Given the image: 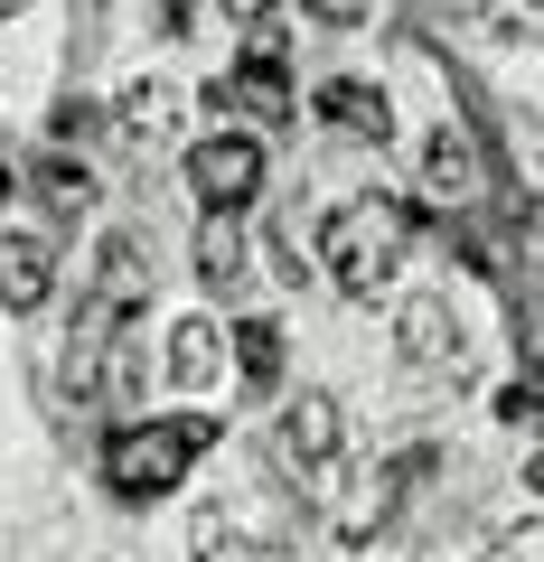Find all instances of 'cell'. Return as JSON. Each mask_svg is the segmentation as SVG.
Returning a JSON list of instances; mask_svg holds the SVG:
<instances>
[{"mask_svg":"<svg viewBox=\"0 0 544 562\" xmlns=\"http://www.w3.org/2000/svg\"><path fill=\"white\" fill-rule=\"evenodd\" d=\"M273 254H282V281L301 291V281H310V225H301V206H282V216H273Z\"/></svg>","mask_w":544,"mask_h":562,"instance_id":"obj_17","label":"cell"},{"mask_svg":"<svg viewBox=\"0 0 544 562\" xmlns=\"http://www.w3.org/2000/svg\"><path fill=\"white\" fill-rule=\"evenodd\" d=\"M188 553L198 562H282V535H263L244 506H198L188 516Z\"/></svg>","mask_w":544,"mask_h":562,"instance_id":"obj_6","label":"cell"},{"mask_svg":"<svg viewBox=\"0 0 544 562\" xmlns=\"http://www.w3.org/2000/svg\"><path fill=\"white\" fill-rule=\"evenodd\" d=\"M188 188H198L207 216H235V206L263 198V140L254 132H217L188 150Z\"/></svg>","mask_w":544,"mask_h":562,"instance_id":"obj_4","label":"cell"},{"mask_svg":"<svg viewBox=\"0 0 544 562\" xmlns=\"http://www.w3.org/2000/svg\"><path fill=\"white\" fill-rule=\"evenodd\" d=\"M451 10H488V0H451Z\"/></svg>","mask_w":544,"mask_h":562,"instance_id":"obj_23","label":"cell"},{"mask_svg":"<svg viewBox=\"0 0 544 562\" xmlns=\"http://www.w3.org/2000/svg\"><path fill=\"white\" fill-rule=\"evenodd\" d=\"M525 479H535V487H544V450H535V460H525Z\"/></svg>","mask_w":544,"mask_h":562,"instance_id":"obj_22","label":"cell"},{"mask_svg":"<svg viewBox=\"0 0 544 562\" xmlns=\"http://www.w3.org/2000/svg\"><path fill=\"white\" fill-rule=\"evenodd\" d=\"M198 281H207V291H244V235H235V216H207L198 225Z\"/></svg>","mask_w":544,"mask_h":562,"instance_id":"obj_14","label":"cell"},{"mask_svg":"<svg viewBox=\"0 0 544 562\" xmlns=\"http://www.w3.org/2000/svg\"><path fill=\"white\" fill-rule=\"evenodd\" d=\"M207 103H217V113H254V122H291V113H301V103H291V47L263 29V38L244 47L235 76L207 85Z\"/></svg>","mask_w":544,"mask_h":562,"instance_id":"obj_5","label":"cell"},{"mask_svg":"<svg viewBox=\"0 0 544 562\" xmlns=\"http://www.w3.org/2000/svg\"><path fill=\"white\" fill-rule=\"evenodd\" d=\"M38 198H47V216H57V225H76L85 206H95V179H85L76 160H47L38 169Z\"/></svg>","mask_w":544,"mask_h":562,"instance_id":"obj_16","label":"cell"},{"mask_svg":"<svg viewBox=\"0 0 544 562\" xmlns=\"http://www.w3.org/2000/svg\"><path fill=\"white\" fill-rule=\"evenodd\" d=\"M57 291V254L38 235H0V310H47Z\"/></svg>","mask_w":544,"mask_h":562,"instance_id":"obj_10","label":"cell"},{"mask_svg":"<svg viewBox=\"0 0 544 562\" xmlns=\"http://www.w3.org/2000/svg\"><path fill=\"white\" fill-rule=\"evenodd\" d=\"M10 10H20V0H0V20H10Z\"/></svg>","mask_w":544,"mask_h":562,"instance_id":"obj_24","label":"cell"},{"mask_svg":"<svg viewBox=\"0 0 544 562\" xmlns=\"http://www.w3.org/2000/svg\"><path fill=\"white\" fill-rule=\"evenodd\" d=\"M320 122L338 140H376V150L395 140V103H385V85H366V76H329L320 85Z\"/></svg>","mask_w":544,"mask_h":562,"instance_id":"obj_7","label":"cell"},{"mask_svg":"<svg viewBox=\"0 0 544 562\" xmlns=\"http://www.w3.org/2000/svg\"><path fill=\"white\" fill-rule=\"evenodd\" d=\"M217 10H225V20H244V29H263L273 10H282V0H217Z\"/></svg>","mask_w":544,"mask_h":562,"instance_id":"obj_19","label":"cell"},{"mask_svg":"<svg viewBox=\"0 0 544 562\" xmlns=\"http://www.w3.org/2000/svg\"><path fill=\"white\" fill-rule=\"evenodd\" d=\"M273 469H282L301 497H338L347 487V413H338V394L282 403V422H273Z\"/></svg>","mask_w":544,"mask_h":562,"instance_id":"obj_3","label":"cell"},{"mask_svg":"<svg viewBox=\"0 0 544 562\" xmlns=\"http://www.w3.org/2000/svg\"><path fill=\"white\" fill-rule=\"evenodd\" d=\"M498 422H544V384H507V394H498Z\"/></svg>","mask_w":544,"mask_h":562,"instance_id":"obj_18","label":"cell"},{"mask_svg":"<svg viewBox=\"0 0 544 562\" xmlns=\"http://www.w3.org/2000/svg\"><path fill=\"white\" fill-rule=\"evenodd\" d=\"M403 366H423V375H442V366H460L469 347H460V319H451V301H403Z\"/></svg>","mask_w":544,"mask_h":562,"instance_id":"obj_9","label":"cell"},{"mask_svg":"<svg viewBox=\"0 0 544 562\" xmlns=\"http://www.w3.org/2000/svg\"><path fill=\"white\" fill-rule=\"evenodd\" d=\"M498 562H544V543H517V553H498Z\"/></svg>","mask_w":544,"mask_h":562,"instance_id":"obj_21","label":"cell"},{"mask_svg":"<svg viewBox=\"0 0 544 562\" xmlns=\"http://www.w3.org/2000/svg\"><path fill=\"white\" fill-rule=\"evenodd\" d=\"M423 469H432V450H403V460H385L376 479H366V497H347V506H338V543H366V535H376V525H395L403 487L423 479Z\"/></svg>","mask_w":544,"mask_h":562,"instance_id":"obj_8","label":"cell"},{"mask_svg":"<svg viewBox=\"0 0 544 562\" xmlns=\"http://www.w3.org/2000/svg\"><path fill=\"white\" fill-rule=\"evenodd\" d=\"M403 254H413V206L403 198H347L338 216L310 235V262H329V281H338L347 301H376V291H395Z\"/></svg>","mask_w":544,"mask_h":562,"instance_id":"obj_1","label":"cell"},{"mask_svg":"<svg viewBox=\"0 0 544 562\" xmlns=\"http://www.w3.org/2000/svg\"><path fill=\"white\" fill-rule=\"evenodd\" d=\"M113 132L132 160H151V150H169V132H179V103H169V85H132V94L113 103Z\"/></svg>","mask_w":544,"mask_h":562,"instance_id":"obj_11","label":"cell"},{"mask_svg":"<svg viewBox=\"0 0 544 562\" xmlns=\"http://www.w3.org/2000/svg\"><path fill=\"white\" fill-rule=\"evenodd\" d=\"M235 366H244L254 394H273V384H282V328H273V319H244L235 328Z\"/></svg>","mask_w":544,"mask_h":562,"instance_id":"obj_15","label":"cell"},{"mask_svg":"<svg viewBox=\"0 0 544 562\" xmlns=\"http://www.w3.org/2000/svg\"><path fill=\"white\" fill-rule=\"evenodd\" d=\"M423 188H432L442 206H469V198H479V150H469V132H451V122L432 132V150H423Z\"/></svg>","mask_w":544,"mask_h":562,"instance_id":"obj_12","label":"cell"},{"mask_svg":"<svg viewBox=\"0 0 544 562\" xmlns=\"http://www.w3.org/2000/svg\"><path fill=\"white\" fill-rule=\"evenodd\" d=\"M0 198H20V169H10V150H0Z\"/></svg>","mask_w":544,"mask_h":562,"instance_id":"obj_20","label":"cell"},{"mask_svg":"<svg viewBox=\"0 0 544 562\" xmlns=\"http://www.w3.org/2000/svg\"><path fill=\"white\" fill-rule=\"evenodd\" d=\"M217 431H225L217 413L132 422V431H113V441H103V487H113L122 506H151V497H169V487L188 479V460H207V450H217Z\"/></svg>","mask_w":544,"mask_h":562,"instance_id":"obj_2","label":"cell"},{"mask_svg":"<svg viewBox=\"0 0 544 562\" xmlns=\"http://www.w3.org/2000/svg\"><path fill=\"white\" fill-rule=\"evenodd\" d=\"M217 375H225L217 328H207V319H179V328H169V384H188V394H198V384H217Z\"/></svg>","mask_w":544,"mask_h":562,"instance_id":"obj_13","label":"cell"}]
</instances>
